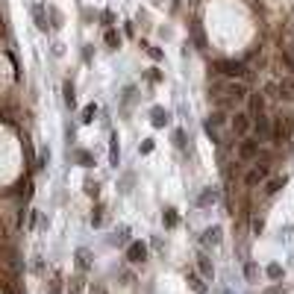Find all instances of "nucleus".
Here are the masks:
<instances>
[{"instance_id": "nucleus-12", "label": "nucleus", "mask_w": 294, "mask_h": 294, "mask_svg": "<svg viewBox=\"0 0 294 294\" xmlns=\"http://www.w3.org/2000/svg\"><path fill=\"white\" fill-rule=\"evenodd\" d=\"M150 124H153L156 130L168 127V124H171V112H168V109H162V106H153V109H150Z\"/></svg>"}, {"instance_id": "nucleus-32", "label": "nucleus", "mask_w": 294, "mask_h": 294, "mask_svg": "<svg viewBox=\"0 0 294 294\" xmlns=\"http://www.w3.org/2000/svg\"><path fill=\"white\" fill-rule=\"evenodd\" d=\"M47 12H50V21H53V24H50V27H53V29H59V27H62V12H59V9H56V6H50V9H47Z\"/></svg>"}, {"instance_id": "nucleus-22", "label": "nucleus", "mask_w": 294, "mask_h": 294, "mask_svg": "<svg viewBox=\"0 0 294 294\" xmlns=\"http://www.w3.org/2000/svg\"><path fill=\"white\" fill-rule=\"evenodd\" d=\"M103 41H106V47H109V50H118V47H121V35H118V29H112V27H109V29L103 32Z\"/></svg>"}, {"instance_id": "nucleus-33", "label": "nucleus", "mask_w": 294, "mask_h": 294, "mask_svg": "<svg viewBox=\"0 0 294 294\" xmlns=\"http://www.w3.org/2000/svg\"><path fill=\"white\" fill-rule=\"evenodd\" d=\"M153 147H156V141H153V138H144V141L138 144V153L147 156V153H153Z\"/></svg>"}, {"instance_id": "nucleus-29", "label": "nucleus", "mask_w": 294, "mask_h": 294, "mask_svg": "<svg viewBox=\"0 0 294 294\" xmlns=\"http://www.w3.org/2000/svg\"><path fill=\"white\" fill-rule=\"evenodd\" d=\"M32 18H35V27H38L41 32H47V18H44V9H41V6L32 9Z\"/></svg>"}, {"instance_id": "nucleus-31", "label": "nucleus", "mask_w": 294, "mask_h": 294, "mask_svg": "<svg viewBox=\"0 0 294 294\" xmlns=\"http://www.w3.org/2000/svg\"><path fill=\"white\" fill-rule=\"evenodd\" d=\"M244 277H247L250 283H256V280H259V265H256V262H244Z\"/></svg>"}, {"instance_id": "nucleus-13", "label": "nucleus", "mask_w": 294, "mask_h": 294, "mask_svg": "<svg viewBox=\"0 0 294 294\" xmlns=\"http://www.w3.org/2000/svg\"><path fill=\"white\" fill-rule=\"evenodd\" d=\"M197 274L203 280H215V265H212V259L206 253H197Z\"/></svg>"}, {"instance_id": "nucleus-37", "label": "nucleus", "mask_w": 294, "mask_h": 294, "mask_svg": "<svg viewBox=\"0 0 294 294\" xmlns=\"http://www.w3.org/2000/svg\"><path fill=\"white\" fill-rule=\"evenodd\" d=\"M289 292V286H283V283H277V286H271V289H265L262 294H286Z\"/></svg>"}, {"instance_id": "nucleus-15", "label": "nucleus", "mask_w": 294, "mask_h": 294, "mask_svg": "<svg viewBox=\"0 0 294 294\" xmlns=\"http://www.w3.org/2000/svg\"><path fill=\"white\" fill-rule=\"evenodd\" d=\"M203 124H209V127H215V130H221L224 124H230V115H227V109H215V112H209V118H206Z\"/></svg>"}, {"instance_id": "nucleus-3", "label": "nucleus", "mask_w": 294, "mask_h": 294, "mask_svg": "<svg viewBox=\"0 0 294 294\" xmlns=\"http://www.w3.org/2000/svg\"><path fill=\"white\" fill-rule=\"evenodd\" d=\"M268 177H271V162H256V165L244 174V186H247V188H256V186H262Z\"/></svg>"}, {"instance_id": "nucleus-38", "label": "nucleus", "mask_w": 294, "mask_h": 294, "mask_svg": "<svg viewBox=\"0 0 294 294\" xmlns=\"http://www.w3.org/2000/svg\"><path fill=\"white\" fill-rule=\"evenodd\" d=\"M250 227H253V233L259 236V233L265 230V221H262V218H253V221H250Z\"/></svg>"}, {"instance_id": "nucleus-25", "label": "nucleus", "mask_w": 294, "mask_h": 294, "mask_svg": "<svg viewBox=\"0 0 294 294\" xmlns=\"http://www.w3.org/2000/svg\"><path fill=\"white\" fill-rule=\"evenodd\" d=\"M109 241H112V244H130V227H127V224H121Z\"/></svg>"}, {"instance_id": "nucleus-30", "label": "nucleus", "mask_w": 294, "mask_h": 294, "mask_svg": "<svg viewBox=\"0 0 294 294\" xmlns=\"http://www.w3.org/2000/svg\"><path fill=\"white\" fill-rule=\"evenodd\" d=\"M286 186V177H277V180H268V186H265V194L271 197V194H277L280 188Z\"/></svg>"}, {"instance_id": "nucleus-34", "label": "nucleus", "mask_w": 294, "mask_h": 294, "mask_svg": "<svg viewBox=\"0 0 294 294\" xmlns=\"http://www.w3.org/2000/svg\"><path fill=\"white\" fill-rule=\"evenodd\" d=\"M174 144L180 150H186V130H174Z\"/></svg>"}, {"instance_id": "nucleus-4", "label": "nucleus", "mask_w": 294, "mask_h": 294, "mask_svg": "<svg viewBox=\"0 0 294 294\" xmlns=\"http://www.w3.org/2000/svg\"><path fill=\"white\" fill-rule=\"evenodd\" d=\"M218 74H224L227 80H244L247 77V65L244 62H233V59H221L218 65Z\"/></svg>"}, {"instance_id": "nucleus-23", "label": "nucleus", "mask_w": 294, "mask_h": 294, "mask_svg": "<svg viewBox=\"0 0 294 294\" xmlns=\"http://www.w3.org/2000/svg\"><path fill=\"white\" fill-rule=\"evenodd\" d=\"M97 103H88V106H82V112H80V124H91L94 118H97Z\"/></svg>"}, {"instance_id": "nucleus-19", "label": "nucleus", "mask_w": 294, "mask_h": 294, "mask_svg": "<svg viewBox=\"0 0 294 294\" xmlns=\"http://www.w3.org/2000/svg\"><path fill=\"white\" fill-rule=\"evenodd\" d=\"M62 100H65L68 109L77 106V88H74V82H65V85H62Z\"/></svg>"}, {"instance_id": "nucleus-41", "label": "nucleus", "mask_w": 294, "mask_h": 294, "mask_svg": "<svg viewBox=\"0 0 294 294\" xmlns=\"http://www.w3.org/2000/svg\"><path fill=\"white\" fill-rule=\"evenodd\" d=\"M147 80H150V82H162V74H159V71H156V68H153V71H150V74H147Z\"/></svg>"}, {"instance_id": "nucleus-28", "label": "nucleus", "mask_w": 294, "mask_h": 294, "mask_svg": "<svg viewBox=\"0 0 294 294\" xmlns=\"http://www.w3.org/2000/svg\"><path fill=\"white\" fill-rule=\"evenodd\" d=\"M141 47L147 50V56H150L153 62H162V59H165V50H162V47H156V44H147V41H141Z\"/></svg>"}, {"instance_id": "nucleus-36", "label": "nucleus", "mask_w": 294, "mask_h": 294, "mask_svg": "<svg viewBox=\"0 0 294 294\" xmlns=\"http://www.w3.org/2000/svg\"><path fill=\"white\" fill-rule=\"evenodd\" d=\"M203 130H206V135H209V138H212L215 144H221V135H218V130H215V127H209V124H203Z\"/></svg>"}, {"instance_id": "nucleus-18", "label": "nucleus", "mask_w": 294, "mask_h": 294, "mask_svg": "<svg viewBox=\"0 0 294 294\" xmlns=\"http://www.w3.org/2000/svg\"><path fill=\"white\" fill-rule=\"evenodd\" d=\"M88 221H91V227H94V230H100V227H103V221H106V206H103V203H94V209H91V218H88Z\"/></svg>"}, {"instance_id": "nucleus-14", "label": "nucleus", "mask_w": 294, "mask_h": 294, "mask_svg": "<svg viewBox=\"0 0 294 294\" xmlns=\"http://www.w3.org/2000/svg\"><path fill=\"white\" fill-rule=\"evenodd\" d=\"M186 283H188V289H191L194 294H209V286H206V283H203V277H200V274H194V271H188V274H186Z\"/></svg>"}, {"instance_id": "nucleus-1", "label": "nucleus", "mask_w": 294, "mask_h": 294, "mask_svg": "<svg viewBox=\"0 0 294 294\" xmlns=\"http://www.w3.org/2000/svg\"><path fill=\"white\" fill-rule=\"evenodd\" d=\"M294 138V115L292 112H277L271 118V138L274 144H289Z\"/></svg>"}, {"instance_id": "nucleus-24", "label": "nucleus", "mask_w": 294, "mask_h": 294, "mask_svg": "<svg viewBox=\"0 0 294 294\" xmlns=\"http://www.w3.org/2000/svg\"><path fill=\"white\" fill-rule=\"evenodd\" d=\"M82 191H85L88 197H94V200H97V197H100V183H97V180H91V177H85V180H82Z\"/></svg>"}, {"instance_id": "nucleus-43", "label": "nucleus", "mask_w": 294, "mask_h": 294, "mask_svg": "<svg viewBox=\"0 0 294 294\" xmlns=\"http://www.w3.org/2000/svg\"><path fill=\"white\" fill-rule=\"evenodd\" d=\"M121 280H124V283H127V286H133V283H135V277H133V274H130V271H124V274H121Z\"/></svg>"}, {"instance_id": "nucleus-11", "label": "nucleus", "mask_w": 294, "mask_h": 294, "mask_svg": "<svg viewBox=\"0 0 294 294\" xmlns=\"http://www.w3.org/2000/svg\"><path fill=\"white\" fill-rule=\"evenodd\" d=\"M253 130H256V138H259V141H268V138H271V118H265V112L256 115V118H253Z\"/></svg>"}, {"instance_id": "nucleus-44", "label": "nucleus", "mask_w": 294, "mask_h": 294, "mask_svg": "<svg viewBox=\"0 0 294 294\" xmlns=\"http://www.w3.org/2000/svg\"><path fill=\"white\" fill-rule=\"evenodd\" d=\"M91 294H109V292H106V286H100V283H94V286H91Z\"/></svg>"}, {"instance_id": "nucleus-40", "label": "nucleus", "mask_w": 294, "mask_h": 294, "mask_svg": "<svg viewBox=\"0 0 294 294\" xmlns=\"http://www.w3.org/2000/svg\"><path fill=\"white\" fill-rule=\"evenodd\" d=\"M38 224V209H29V230H35Z\"/></svg>"}, {"instance_id": "nucleus-20", "label": "nucleus", "mask_w": 294, "mask_h": 294, "mask_svg": "<svg viewBox=\"0 0 294 294\" xmlns=\"http://www.w3.org/2000/svg\"><path fill=\"white\" fill-rule=\"evenodd\" d=\"M265 277H268V280H274V283H280V280L286 277V268H283L280 262H271V265L265 268Z\"/></svg>"}, {"instance_id": "nucleus-39", "label": "nucleus", "mask_w": 294, "mask_h": 294, "mask_svg": "<svg viewBox=\"0 0 294 294\" xmlns=\"http://www.w3.org/2000/svg\"><path fill=\"white\" fill-rule=\"evenodd\" d=\"M130 186H133V174L124 177V186H121V194H130Z\"/></svg>"}, {"instance_id": "nucleus-8", "label": "nucleus", "mask_w": 294, "mask_h": 294, "mask_svg": "<svg viewBox=\"0 0 294 294\" xmlns=\"http://www.w3.org/2000/svg\"><path fill=\"white\" fill-rule=\"evenodd\" d=\"M221 200V188H215V186H206V188H200V194H197V206L200 209H209V206H215Z\"/></svg>"}, {"instance_id": "nucleus-27", "label": "nucleus", "mask_w": 294, "mask_h": 294, "mask_svg": "<svg viewBox=\"0 0 294 294\" xmlns=\"http://www.w3.org/2000/svg\"><path fill=\"white\" fill-rule=\"evenodd\" d=\"M74 159H77V165H80V168H94V156H91L88 150H77V153H74Z\"/></svg>"}, {"instance_id": "nucleus-16", "label": "nucleus", "mask_w": 294, "mask_h": 294, "mask_svg": "<svg viewBox=\"0 0 294 294\" xmlns=\"http://www.w3.org/2000/svg\"><path fill=\"white\" fill-rule=\"evenodd\" d=\"M109 165H112V168L121 165V144H118V133H112V138H109Z\"/></svg>"}, {"instance_id": "nucleus-35", "label": "nucleus", "mask_w": 294, "mask_h": 294, "mask_svg": "<svg viewBox=\"0 0 294 294\" xmlns=\"http://www.w3.org/2000/svg\"><path fill=\"white\" fill-rule=\"evenodd\" d=\"M47 162H50V150L44 147V150L38 153V165H35V168H38V171H44V168H47Z\"/></svg>"}, {"instance_id": "nucleus-45", "label": "nucleus", "mask_w": 294, "mask_h": 294, "mask_svg": "<svg viewBox=\"0 0 294 294\" xmlns=\"http://www.w3.org/2000/svg\"><path fill=\"white\" fill-rule=\"evenodd\" d=\"M47 289H50V294H62V289H59V283H47Z\"/></svg>"}, {"instance_id": "nucleus-2", "label": "nucleus", "mask_w": 294, "mask_h": 294, "mask_svg": "<svg viewBox=\"0 0 294 294\" xmlns=\"http://www.w3.org/2000/svg\"><path fill=\"white\" fill-rule=\"evenodd\" d=\"M230 130H233L236 138H247L250 130H253V118H250V112H236V115H230Z\"/></svg>"}, {"instance_id": "nucleus-10", "label": "nucleus", "mask_w": 294, "mask_h": 294, "mask_svg": "<svg viewBox=\"0 0 294 294\" xmlns=\"http://www.w3.org/2000/svg\"><path fill=\"white\" fill-rule=\"evenodd\" d=\"M277 97H280V100H289V103H294V74L283 77V80L277 82Z\"/></svg>"}, {"instance_id": "nucleus-21", "label": "nucleus", "mask_w": 294, "mask_h": 294, "mask_svg": "<svg viewBox=\"0 0 294 294\" xmlns=\"http://www.w3.org/2000/svg\"><path fill=\"white\" fill-rule=\"evenodd\" d=\"M85 292V280L77 274V277H71L68 280V286H65V294H82Z\"/></svg>"}, {"instance_id": "nucleus-5", "label": "nucleus", "mask_w": 294, "mask_h": 294, "mask_svg": "<svg viewBox=\"0 0 294 294\" xmlns=\"http://www.w3.org/2000/svg\"><path fill=\"white\" fill-rule=\"evenodd\" d=\"M147 256H150L147 241H130V244H127V262H130V265H144Z\"/></svg>"}, {"instance_id": "nucleus-7", "label": "nucleus", "mask_w": 294, "mask_h": 294, "mask_svg": "<svg viewBox=\"0 0 294 294\" xmlns=\"http://www.w3.org/2000/svg\"><path fill=\"white\" fill-rule=\"evenodd\" d=\"M221 241H224V227L221 224H212V227H206L203 230V236H200V244L203 247H221Z\"/></svg>"}, {"instance_id": "nucleus-17", "label": "nucleus", "mask_w": 294, "mask_h": 294, "mask_svg": "<svg viewBox=\"0 0 294 294\" xmlns=\"http://www.w3.org/2000/svg\"><path fill=\"white\" fill-rule=\"evenodd\" d=\"M162 224H165V230H177V227H180V212H177L174 206H165V212H162Z\"/></svg>"}, {"instance_id": "nucleus-9", "label": "nucleus", "mask_w": 294, "mask_h": 294, "mask_svg": "<svg viewBox=\"0 0 294 294\" xmlns=\"http://www.w3.org/2000/svg\"><path fill=\"white\" fill-rule=\"evenodd\" d=\"M74 262H77V268L85 274V271H91V268H94V253H91L88 247H77V253H74Z\"/></svg>"}, {"instance_id": "nucleus-26", "label": "nucleus", "mask_w": 294, "mask_h": 294, "mask_svg": "<svg viewBox=\"0 0 294 294\" xmlns=\"http://www.w3.org/2000/svg\"><path fill=\"white\" fill-rule=\"evenodd\" d=\"M265 112V97L262 94H253L250 97V118H256V115H262Z\"/></svg>"}, {"instance_id": "nucleus-46", "label": "nucleus", "mask_w": 294, "mask_h": 294, "mask_svg": "<svg viewBox=\"0 0 294 294\" xmlns=\"http://www.w3.org/2000/svg\"><path fill=\"white\" fill-rule=\"evenodd\" d=\"M156 3H162V0H156Z\"/></svg>"}, {"instance_id": "nucleus-42", "label": "nucleus", "mask_w": 294, "mask_h": 294, "mask_svg": "<svg viewBox=\"0 0 294 294\" xmlns=\"http://www.w3.org/2000/svg\"><path fill=\"white\" fill-rule=\"evenodd\" d=\"M112 21H115V15L106 9V12H103V24H106V27H112Z\"/></svg>"}, {"instance_id": "nucleus-6", "label": "nucleus", "mask_w": 294, "mask_h": 294, "mask_svg": "<svg viewBox=\"0 0 294 294\" xmlns=\"http://www.w3.org/2000/svg\"><path fill=\"white\" fill-rule=\"evenodd\" d=\"M259 147H262V141H259V138H250V135H247V138H241V144H239V153H236V156H239L241 162L259 159Z\"/></svg>"}]
</instances>
